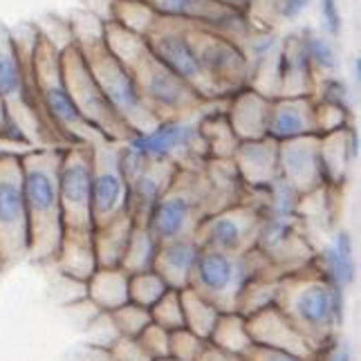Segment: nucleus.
<instances>
[{"label":"nucleus","instance_id":"obj_14","mask_svg":"<svg viewBox=\"0 0 361 361\" xmlns=\"http://www.w3.org/2000/svg\"><path fill=\"white\" fill-rule=\"evenodd\" d=\"M260 214L252 202H238L216 214H209L197 225L193 240L200 249L227 254H247L256 245V235L260 229Z\"/></svg>","mask_w":361,"mask_h":361},{"label":"nucleus","instance_id":"obj_35","mask_svg":"<svg viewBox=\"0 0 361 361\" xmlns=\"http://www.w3.org/2000/svg\"><path fill=\"white\" fill-rule=\"evenodd\" d=\"M209 343L220 348V350H225V353L245 357L254 345L252 337H249V330H247V319L238 312H222L214 332H211Z\"/></svg>","mask_w":361,"mask_h":361},{"label":"nucleus","instance_id":"obj_42","mask_svg":"<svg viewBox=\"0 0 361 361\" xmlns=\"http://www.w3.org/2000/svg\"><path fill=\"white\" fill-rule=\"evenodd\" d=\"M151 321L173 332L184 328V312H182V296L180 290H169L159 301L151 307Z\"/></svg>","mask_w":361,"mask_h":361},{"label":"nucleus","instance_id":"obj_25","mask_svg":"<svg viewBox=\"0 0 361 361\" xmlns=\"http://www.w3.org/2000/svg\"><path fill=\"white\" fill-rule=\"evenodd\" d=\"M279 97H312L317 85V72L305 52L301 34H290L279 49Z\"/></svg>","mask_w":361,"mask_h":361},{"label":"nucleus","instance_id":"obj_36","mask_svg":"<svg viewBox=\"0 0 361 361\" xmlns=\"http://www.w3.org/2000/svg\"><path fill=\"white\" fill-rule=\"evenodd\" d=\"M180 296H182L184 328L191 330L193 334H197L200 339L209 341L211 332H214V328H216V323H218L222 312L214 303L207 301L204 296H200L191 288L180 290Z\"/></svg>","mask_w":361,"mask_h":361},{"label":"nucleus","instance_id":"obj_10","mask_svg":"<svg viewBox=\"0 0 361 361\" xmlns=\"http://www.w3.org/2000/svg\"><path fill=\"white\" fill-rule=\"evenodd\" d=\"M59 61H61V72H63L66 88L72 97L74 106H77V110L81 113V117L88 121L99 135H104L108 142L126 144L135 133L126 128V123L115 115V110L106 102L102 88H99V83L94 81L88 63H85L79 45L72 43L68 49H63V52L59 54Z\"/></svg>","mask_w":361,"mask_h":361},{"label":"nucleus","instance_id":"obj_48","mask_svg":"<svg viewBox=\"0 0 361 361\" xmlns=\"http://www.w3.org/2000/svg\"><path fill=\"white\" fill-rule=\"evenodd\" d=\"M110 355H113L115 361H153L140 345V341L130 339V337H119L113 345H110Z\"/></svg>","mask_w":361,"mask_h":361},{"label":"nucleus","instance_id":"obj_29","mask_svg":"<svg viewBox=\"0 0 361 361\" xmlns=\"http://www.w3.org/2000/svg\"><path fill=\"white\" fill-rule=\"evenodd\" d=\"M197 254H200V247L195 245L193 238L161 243L153 269L164 279L171 290H186L191 285Z\"/></svg>","mask_w":361,"mask_h":361},{"label":"nucleus","instance_id":"obj_56","mask_svg":"<svg viewBox=\"0 0 361 361\" xmlns=\"http://www.w3.org/2000/svg\"><path fill=\"white\" fill-rule=\"evenodd\" d=\"M153 361H178V359H173V357H161V359H153Z\"/></svg>","mask_w":361,"mask_h":361},{"label":"nucleus","instance_id":"obj_39","mask_svg":"<svg viewBox=\"0 0 361 361\" xmlns=\"http://www.w3.org/2000/svg\"><path fill=\"white\" fill-rule=\"evenodd\" d=\"M113 20L135 34L146 36L148 30L159 20V16L144 3V0H115Z\"/></svg>","mask_w":361,"mask_h":361},{"label":"nucleus","instance_id":"obj_23","mask_svg":"<svg viewBox=\"0 0 361 361\" xmlns=\"http://www.w3.org/2000/svg\"><path fill=\"white\" fill-rule=\"evenodd\" d=\"M233 164L247 191L260 189V186L276 180L279 173V142L271 137L240 142L233 153Z\"/></svg>","mask_w":361,"mask_h":361},{"label":"nucleus","instance_id":"obj_2","mask_svg":"<svg viewBox=\"0 0 361 361\" xmlns=\"http://www.w3.org/2000/svg\"><path fill=\"white\" fill-rule=\"evenodd\" d=\"M39 39L34 25L9 30L0 23V102L32 148L61 146L41 115L32 83V56Z\"/></svg>","mask_w":361,"mask_h":361},{"label":"nucleus","instance_id":"obj_53","mask_svg":"<svg viewBox=\"0 0 361 361\" xmlns=\"http://www.w3.org/2000/svg\"><path fill=\"white\" fill-rule=\"evenodd\" d=\"M70 361H115V359H113V355H110L108 348L83 343V345H79L77 350L72 353Z\"/></svg>","mask_w":361,"mask_h":361},{"label":"nucleus","instance_id":"obj_1","mask_svg":"<svg viewBox=\"0 0 361 361\" xmlns=\"http://www.w3.org/2000/svg\"><path fill=\"white\" fill-rule=\"evenodd\" d=\"M104 45L123 68H128L140 85L142 97L157 119H176L202 113L216 102H204L191 85L176 77L151 54L142 34H135L119 23H104Z\"/></svg>","mask_w":361,"mask_h":361},{"label":"nucleus","instance_id":"obj_34","mask_svg":"<svg viewBox=\"0 0 361 361\" xmlns=\"http://www.w3.org/2000/svg\"><path fill=\"white\" fill-rule=\"evenodd\" d=\"M161 240L153 233V229L148 225H135L130 231V238L126 245V252H123L121 258V269L128 274H140V271H148L153 269L155 258L159 252Z\"/></svg>","mask_w":361,"mask_h":361},{"label":"nucleus","instance_id":"obj_54","mask_svg":"<svg viewBox=\"0 0 361 361\" xmlns=\"http://www.w3.org/2000/svg\"><path fill=\"white\" fill-rule=\"evenodd\" d=\"M197 361H245V357H238V355L225 353V350H220V348L207 343L204 353L200 355V359H197Z\"/></svg>","mask_w":361,"mask_h":361},{"label":"nucleus","instance_id":"obj_27","mask_svg":"<svg viewBox=\"0 0 361 361\" xmlns=\"http://www.w3.org/2000/svg\"><path fill=\"white\" fill-rule=\"evenodd\" d=\"M337 193L339 191L332 189V186H321L312 193L301 195V202L296 207V218L312 249L317 247V238L323 245L337 229V207H334V195Z\"/></svg>","mask_w":361,"mask_h":361},{"label":"nucleus","instance_id":"obj_45","mask_svg":"<svg viewBox=\"0 0 361 361\" xmlns=\"http://www.w3.org/2000/svg\"><path fill=\"white\" fill-rule=\"evenodd\" d=\"M121 334L117 332L113 319H110L108 312H94V317L88 321V326H85V343L90 345H99V348H108L113 345Z\"/></svg>","mask_w":361,"mask_h":361},{"label":"nucleus","instance_id":"obj_32","mask_svg":"<svg viewBox=\"0 0 361 361\" xmlns=\"http://www.w3.org/2000/svg\"><path fill=\"white\" fill-rule=\"evenodd\" d=\"M200 135L207 148V155L214 159H231L240 140L231 130L225 117V102L211 106L200 119Z\"/></svg>","mask_w":361,"mask_h":361},{"label":"nucleus","instance_id":"obj_40","mask_svg":"<svg viewBox=\"0 0 361 361\" xmlns=\"http://www.w3.org/2000/svg\"><path fill=\"white\" fill-rule=\"evenodd\" d=\"M171 288L164 283V279L159 276L155 269L130 274L128 281V301L135 305H142L151 310L161 296H164Z\"/></svg>","mask_w":361,"mask_h":361},{"label":"nucleus","instance_id":"obj_52","mask_svg":"<svg viewBox=\"0 0 361 361\" xmlns=\"http://www.w3.org/2000/svg\"><path fill=\"white\" fill-rule=\"evenodd\" d=\"M0 140H5V142H14V144H23V146L32 148L27 142H25L23 133L16 128V123L9 119V115H7V110H5L3 102H0Z\"/></svg>","mask_w":361,"mask_h":361},{"label":"nucleus","instance_id":"obj_47","mask_svg":"<svg viewBox=\"0 0 361 361\" xmlns=\"http://www.w3.org/2000/svg\"><path fill=\"white\" fill-rule=\"evenodd\" d=\"M319 14H321L323 34H328L330 39H339L343 20H341V9L337 0H319Z\"/></svg>","mask_w":361,"mask_h":361},{"label":"nucleus","instance_id":"obj_24","mask_svg":"<svg viewBox=\"0 0 361 361\" xmlns=\"http://www.w3.org/2000/svg\"><path fill=\"white\" fill-rule=\"evenodd\" d=\"M269 102V97L247 88V85L225 99V117L240 142L267 137Z\"/></svg>","mask_w":361,"mask_h":361},{"label":"nucleus","instance_id":"obj_13","mask_svg":"<svg viewBox=\"0 0 361 361\" xmlns=\"http://www.w3.org/2000/svg\"><path fill=\"white\" fill-rule=\"evenodd\" d=\"M59 200L66 229L92 231V146L68 144L61 148Z\"/></svg>","mask_w":361,"mask_h":361},{"label":"nucleus","instance_id":"obj_21","mask_svg":"<svg viewBox=\"0 0 361 361\" xmlns=\"http://www.w3.org/2000/svg\"><path fill=\"white\" fill-rule=\"evenodd\" d=\"M319 135L312 97H276L269 102L267 137L274 142H288L296 137Z\"/></svg>","mask_w":361,"mask_h":361},{"label":"nucleus","instance_id":"obj_55","mask_svg":"<svg viewBox=\"0 0 361 361\" xmlns=\"http://www.w3.org/2000/svg\"><path fill=\"white\" fill-rule=\"evenodd\" d=\"M216 3L225 5V7H229V9H233V11H243V14H249V16H252V11L256 9L258 0H216Z\"/></svg>","mask_w":361,"mask_h":361},{"label":"nucleus","instance_id":"obj_26","mask_svg":"<svg viewBox=\"0 0 361 361\" xmlns=\"http://www.w3.org/2000/svg\"><path fill=\"white\" fill-rule=\"evenodd\" d=\"M314 267L326 276L332 285L348 292L353 288L357 276L355 260V240L350 231L334 229L330 238L323 243L314 254Z\"/></svg>","mask_w":361,"mask_h":361},{"label":"nucleus","instance_id":"obj_3","mask_svg":"<svg viewBox=\"0 0 361 361\" xmlns=\"http://www.w3.org/2000/svg\"><path fill=\"white\" fill-rule=\"evenodd\" d=\"M274 305L294 323L317 355L339 339L345 317V292L323 276L314 263L281 276Z\"/></svg>","mask_w":361,"mask_h":361},{"label":"nucleus","instance_id":"obj_41","mask_svg":"<svg viewBox=\"0 0 361 361\" xmlns=\"http://www.w3.org/2000/svg\"><path fill=\"white\" fill-rule=\"evenodd\" d=\"M110 319H113L117 332L121 337H130V339H137L140 337V332L151 323V310L148 307H142V305H135V303H126L113 312H108Z\"/></svg>","mask_w":361,"mask_h":361},{"label":"nucleus","instance_id":"obj_49","mask_svg":"<svg viewBox=\"0 0 361 361\" xmlns=\"http://www.w3.org/2000/svg\"><path fill=\"white\" fill-rule=\"evenodd\" d=\"M245 361H317V359H303L292 353L274 350V348H263V345H252V350L245 355Z\"/></svg>","mask_w":361,"mask_h":361},{"label":"nucleus","instance_id":"obj_43","mask_svg":"<svg viewBox=\"0 0 361 361\" xmlns=\"http://www.w3.org/2000/svg\"><path fill=\"white\" fill-rule=\"evenodd\" d=\"M312 99H314V102H321V104L337 106V108L350 113V88H348V83L343 79L334 77V74H328V77L317 79Z\"/></svg>","mask_w":361,"mask_h":361},{"label":"nucleus","instance_id":"obj_33","mask_svg":"<svg viewBox=\"0 0 361 361\" xmlns=\"http://www.w3.org/2000/svg\"><path fill=\"white\" fill-rule=\"evenodd\" d=\"M133 227H135V222L126 214L121 218L110 220L108 225L92 229V243H94V254H97L99 267H119L121 265V258H123V252H126Z\"/></svg>","mask_w":361,"mask_h":361},{"label":"nucleus","instance_id":"obj_37","mask_svg":"<svg viewBox=\"0 0 361 361\" xmlns=\"http://www.w3.org/2000/svg\"><path fill=\"white\" fill-rule=\"evenodd\" d=\"M279 281H281V274L274 271L271 267L260 271L256 279L247 283V288L243 290V294L238 298V305H235V312L247 319V317L260 312V310L274 305L276 303Z\"/></svg>","mask_w":361,"mask_h":361},{"label":"nucleus","instance_id":"obj_22","mask_svg":"<svg viewBox=\"0 0 361 361\" xmlns=\"http://www.w3.org/2000/svg\"><path fill=\"white\" fill-rule=\"evenodd\" d=\"M321 169L326 186L341 189L350 178L355 161L359 159V135L353 126L319 135Z\"/></svg>","mask_w":361,"mask_h":361},{"label":"nucleus","instance_id":"obj_8","mask_svg":"<svg viewBox=\"0 0 361 361\" xmlns=\"http://www.w3.org/2000/svg\"><path fill=\"white\" fill-rule=\"evenodd\" d=\"M267 267V260L256 249L247 254L200 249L189 288L214 303L220 312H235V305H238V298L247 283Z\"/></svg>","mask_w":361,"mask_h":361},{"label":"nucleus","instance_id":"obj_5","mask_svg":"<svg viewBox=\"0 0 361 361\" xmlns=\"http://www.w3.org/2000/svg\"><path fill=\"white\" fill-rule=\"evenodd\" d=\"M56 49L45 39H36L34 56H32V83L34 94L39 102L41 115L47 123V128L54 133L56 142L61 146L68 144H85L97 146L108 142L104 135H99L88 121L81 117V113L74 106L72 97L66 88L63 72H61Z\"/></svg>","mask_w":361,"mask_h":361},{"label":"nucleus","instance_id":"obj_50","mask_svg":"<svg viewBox=\"0 0 361 361\" xmlns=\"http://www.w3.org/2000/svg\"><path fill=\"white\" fill-rule=\"evenodd\" d=\"M353 345L348 343L345 339H334L330 345H326L323 350L317 355V361H353Z\"/></svg>","mask_w":361,"mask_h":361},{"label":"nucleus","instance_id":"obj_28","mask_svg":"<svg viewBox=\"0 0 361 361\" xmlns=\"http://www.w3.org/2000/svg\"><path fill=\"white\" fill-rule=\"evenodd\" d=\"M52 265L59 269L61 276L68 281H77V283L88 281L94 274V269L99 267L94 243H92V231L66 229Z\"/></svg>","mask_w":361,"mask_h":361},{"label":"nucleus","instance_id":"obj_11","mask_svg":"<svg viewBox=\"0 0 361 361\" xmlns=\"http://www.w3.org/2000/svg\"><path fill=\"white\" fill-rule=\"evenodd\" d=\"M151 54L166 66L176 77H180L186 85L200 94L204 102H225L220 99L216 85L211 83L207 72L197 59V49L191 39V25L180 20L159 18L148 34L144 36Z\"/></svg>","mask_w":361,"mask_h":361},{"label":"nucleus","instance_id":"obj_46","mask_svg":"<svg viewBox=\"0 0 361 361\" xmlns=\"http://www.w3.org/2000/svg\"><path fill=\"white\" fill-rule=\"evenodd\" d=\"M140 345L148 353L151 359H161V357H169V343H171V332L164 330L157 323H148V326L140 332L137 337Z\"/></svg>","mask_w":361,"mask_h":361},{"label":"nucleus","instance_id":"obj_19","mask_svg":"<svg viewBox=\"0 0 361 361\" xmlns=\"http://www.w3.org/2000/svg\"><path fill=\"white\" fill-rule=\"evenodd\" d=\"M247 330L254 345L292 353L303 359H317V350L276 305H269L260 310V312L247 317Z\"/></svg>","mask_w":361,"mask_h":361},{"label":"nucleus","instance_id":"obj_30","mask_svg":"<svg viewBox=\"0 0 361 361\" xmlns=\"http://www.w3.org/2000/svg\"><path fill=\"white\" fill-rule=\"evenodd\" d=\"M202 173L209 184L211 195V214L222 211L227 207H233L245 200L247 189L235 171L233 159H214L209 157L202 166Z\"/></svg>","mask_w":361,"mask_h":361},{"label":"nucleus","instance_id":"obj_20","mask_svg":"<svg viewBox=\"0 0 361 361\" xmlns=\"http://www.w3.org/2000/svg\"><path fill=\"white\" fill-rule=\"evenodd\" d=\"M178 166L169 161H146L128 180V216L135 225H148L151 211L171 186Z\"/></svg>","mask_w":361,"mask_h":361},{"label":"nucleus","instance_id":"obj_7","mask_svg":"<svg viewBox=\"0 0 361 361\" xmlns=\"http://www.w3.org/2000/svg\"><path fill=\"white\" fill-rule=\"evenodd\" d=\"M211 214L209 184L202 169H178L171 186L151 211L148 227L161 243L193 238L197 225Z\"/></svg>","mask_w":361,"mask_h":361},{"label":"nucleus","instance_id":"obj_51","mask_svg":"<svg viewBox=\"0 0 361 361\" xmlns=\"http://www.w3.org/2000/svg\"><path fill=\"white\" fill-rule=\"evenodd\" d=\"M314 0H276V18L281 20H296L310 9Z\"/></svg>","mask_w":361,"mask_h":361},{"label":"nucleus","instance_id":"obj_4","mask_svg":"<svg viewBox=\"0 0 361 361\" xmlns=\"http://www.w3.org/2000/svg\"><path fill=\"white\" fill-rule=\"evenodd\" d=\"M63 146L30 148L20 155L23 189L30 222V252L34 263H52L63 238V214L59 200V164Z\"/></svg>","mask_w":361,"mask_h":361},{"label":"nucleus","instance_id":"obj_17","mask_svg":"<svg viewBox=\"0 0 361 361\" xmlns=\"http://www.w3.org/2000/svg\"><path fill=\"white\" fill-rule=\"evenodd\" d=\"M128 214V182L119 166V144L92 146V225L102 227Z\"/></svg>","mask_w":361,"mask_h":361},{"label":"nucleus","instance_id":"obj_31","mask_svg":"<svg viewBox=\"0 0 361 361\" xmlns=\"http://www.w3.org/2000/svg\"><path fill=\"white\" fill-rule=\"evenodd\" d=\"M128 281L130 276L121 267H97L83 283L85 298L99 312H113L128 303Z\"/></svg>","mask_w":361,"mask_h":361},{"label":"nucleus","instance_id":"obj_15","mask_svg":"<svg viewBox=\"0 0 361 361\" xmlns=\"http://www.w3.org/2000/svg\"><path fill=\"white\" fill-rule=\"evenodd\" d=\"M191 39L197 49V59L211 83L216 85L220 99H227L235 90L245 88L249 79V63L238 43L200 25H191Z\"/></svg>","mask_w":361,"mask_h":361},{"label":"nucleus","instance_id":"obj_44","mask_svg":"<svg viewBox=\"0 0 361 361\" xmlns=\"http://www.w3.org/2000/svg\"><path fill=\"white\" fill-rule=\"evenodd\" d=\"M209 341L200 339L191 330L180 328L171 332V343H169V357L178 361H197L200 355L204 353Z\"/></svg>","mask_w":361,"mask_h":361},{"label":"nucleus","instance_id":"obj_6","mask_svg":"<svg viewBox=\"0 0 361 361\" xmlns=\"http://www.w3.org/2000/svg\"><path fill=\"white\" fill-rule=\"evenodd\" d=\"M77 45L83 52L85 63H88L99 88H102L106 102L115 110V115L126 123V128L135 135L151 130L159 119L142 97V90L130 70L123 68L104 45V36Z\"/></svg>","mask_w":361,"mask_h":361},{"label":"nucleus","instance_id":"obj_38","mask_svg":"<svg viewBox=\"0 0 361 361\" xmlns=\"http://www.w3.org/2000/svg\"><path fill=\"white\" fill-rule=\"evenodd\" d=\"M301 39H303L307 59H310V63H312L317 77H319V74L328 77V74L337 72L339 52H337V47H334V39H330L328 34L317 32V30L301 32Z\"/></svg>","mask_w":361,"mask_h":361},{"label":"nucleus","instance_id":"obj_9","mask_svg":"<svg viewBox=\"0 0 361 361\" xmlns=\"http://www.w3.org/2000/svg\"><path fill=\"white\" fill-rule=\"evenodd\" d=\"M207 110L189 117L161 119L151 130L133 135L126 144L148 161H169L178 169H202L209 159L200 135V119Z\"/></svg>","mask_w":361,"mask_h":361},{"label":"nucleus","instance_id":"obj_18","mask_svg":"<svg viewBox=\"0 0 361 361\" xmlns=\"http://www.w3.org/2000/svg\"><path fill=\"white\" fill-rule=\"evenodd\" d=\"M279 173L301 195L326 186L321 169L319 135L279 142Z\"/></svg>","mask_w":361,"mask_h":361},{"label":"nucleus","instance_id":"obj_12","mask_svg":"<svg viewBox=\"0 0 361 361\" xmlns=\"http://www.w3.org/2000/svg\"><path fill=\"white\" fill-rule=\"evenodd\" d=\"M30 222L18 153H0V267L9 269L27 258Z\"/></svg>","mask_w":361,"mask_h":361},{"label":"nucleus","instance_id":"obj_16","mask_svg":"<svg viewBox=\"0 0 361 361\" xmlns=\"http://www.w3.org/2000/svg\"><path fill=\"white\" fill-rule=\"evenodd\" d=\"M254 249L281 276L314 263V249L303 235L296 216H279V218L260 220Z\"/></svg>","mask_w":361,"mask_h":361}]
</instances>
